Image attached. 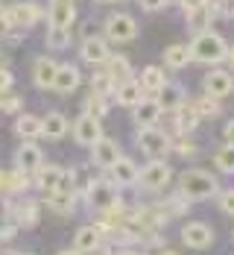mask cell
<instances>
[{
  "instance_id": "39",
  "label": "cell",
  "mask_w": 234,
  "mask_h": 255,
  "mask_svg": "<svg viewBox=\"0 0 234 255\" xmlns=\"http://www.w3.org/2000/svg\"><path fill=\"white\" fill-rule=\"evenodd\" d=\"M173 150L182 155V158H190V155L199 153V144H196L190 135H176V141H173Z\"/></svg>"
},
{
  "instance_id": "25",
  "label": "cell",
  "mask_w": 234,
  "mask_h": 255,
  "mask_svg": "<svg viewBox=\"0 0 234 255\" xmlns=\"http://www.w3.org/2000/svg\"><path fill=\"white\" fill-rule=\"evenodd\" d=\"M56 68H59V62L53 59V56H38L35 62H32V82H35V88H41V91H53V79H56Z\"/></svg>"
},
{
  "instance_id": "35",
  "label": "cell",
  "mask_w": 234,
  "mask_h": 255,
  "mask_svg": "<svg viewBox=\"0 0 234 255\" xmlns=\"http://www.w3.org/2000/svg\"><path fill=\"white\" fill-rule=\"evenodd\" d=\"M214 167L220 170V173H226V176H234V144H223L217 153H214Z\"/></svg>"
},
{
  "instance_id": "37",
  "label": "cell",
  "mask_w": 234,
  "mask_h": 255,
  "mask_svg": "<svg viewBox=\"0 0 234 255\" xmlns=\"http://www.w3.org/2000/svg\"><path fill=\"white\" fill-rule=\"evenodd\" d=\"M161 205H164V211H167L170 217H182V214H187V208H190V200L182 197L179 191H173V194H170Z\"/></svg>"
},
{
  "instance_id": "12",
  "label": "cell",
  "mask_w": 234,
  "mask_h": 255,
  "mask_svg": "<svg viewBox=\"0 0 234 255\" xmlns=\"http://www.w3.org/2000/svg\"><path fill=\"white\" fill-rule=\"evenodd\" d=\"M74 253H100L105 250V235L97 223H88V226H79L74 235V244H71Z\"/></svg>"
},
{
  "instance_id": "30",
  "label": "cell",
  "mask_w": 234,
  "mask_h": 255,
  "mask_svg": "<svg viewBox=\"0 0 234 255\" xmlns=\"http://www.w3.org/2000/svg\"><path fill=\"white\" fill-rule=\"evenodd\" d=\"M15 135H18L21 141H35V138H41V118H35V115H29V112H21V115L15 118Z\"/></svg>"
},
{
  "instance_id": "8",
  "label": "cell",
  "mask_w": 234,
  "mask_h": 255,
  "mask_svg": "<svg viewBox=\"0 0 234 255\" xmlns=\"http://www.w3.org/2000/svg\"><path fill=\"white\" fill-rule=\"evenodd\" d=\"M3 12H6V18H9V24H12V29H15V32H26L29 26H35L41 18H44L41 6H38L35 0H21V3H12V6H6Z\"/></svg>"
},
{
  "instance_id": "17",
  "label": "cell",
  "mask_w": 234,
  "mask_h": 255,
  "mask_svg": "<svg viewBox=\"0 0 234 255\" xmlns=\"http://www.w3.org/2000/svg\"><path fill=\"white\" fill-rule=\"evenodd\" d=\"M41 164H44V153H41V147H38V144L24 141V144L15 150V167H18V170H26V173L32 176Z\"/></svg>"
},
{
  "instance_id": "11",
  "label": "cell",
  "mask_w": 234,
  "mask_h": 255,
  "mask_svg": "<svg viewBox=\"0 0 234 255\" xmlns=\"http://www.w3.org/2000/svg\"><path fill=\"white\" fill-rule=\"evenodd\" d=\"M108 56H111V47H108L105 35H88V38H82V44H79V59L82 62H88L94 68H103L105 62H108Z\"/></svg>"
},
{
  "instance_id": "54",
  "label": "cell",
  "mask_w": 234,
  "mask_h": 255,
  "mask_svg": "<svg viewBox=\"0 0 234 255\" xmlns=\"http://www.w3.org/2000/svg\"><path fill=\"white\" fill-rule=\"evenodd\" d=\"M232 241H234V232H232Z\"/></svg>"
},
{
  "instance_id": "7",
  "label": "cell",
  "mask_w": 234,
  "mask_h": 255,
  "mask_svg": "<svg viewBox=\"0 0 234 255\" xmlns=\"http://www.w3.org/2000/svg\"><path fill=\"white\" fill-rule=\"evenodd\" d=\"M38 211H41V205L35 203V200H29V197H24V194L9 197V203H6V217L18 229H32L38 223V217H41Z\"/></svg>"
},
{
  "instance_id": "40",
  "label": "cell",
  "mask_w": 234,
  "mask_h": 255,
  "mask_svg": "<svg viewBox=\"0 0 234 255\" xmlns=\"http://www.w3.org/2000/svg\"><path fill=\"white\" fill-rule=\"evenodd\" d=\"M217 205H220L223 214L234 217V185L232 188H220V191H217Z\"/></svg>"
},
{
  "instance_id": "15",
  "label": "cell",
  "mask_w": 234,
  "mask_h": 255,
  "mask_svg": "<svg viewBox=\"0 0 234 255\" xmlns=\"http://www.w3.org/2000/svg\"><path fill=\"white\" fill-rule=\"evenodd\" d=\"M105 173H108V179H111L117 188H135L141 167H138V161H132L129 155H120V158L114 161V167H108Z\"/></svg>"
},
{
  "instance_id": "13",
  "label": "cell",
  "mask_w": 234,
  "mask_h": 255,
  "mask_svg": "<svg viewBox=\"0 0 234 255\" xmlns=\"http://www.w3.org/2000/svg\"><path fill=\"white\" fill-rule=\"evenodd\" d=\"M202 91L211 94V97H217V100L229 97V94L234 91L232 71H226V68H217V65H214V71H208V74L202 77Z\"/></svg>"
},
{
  "instance_id": "14",
  "label": "cell",
  "mask_w": 234,
  "mask_h": 255,
  "mask_svg": "<svg viewBox=\"0 0 234 255\" xmlns=\"http://www.w3.org/2000/svg\"><path fill=\"white\" fill-rule=\"evenodd\" d=\"M123 155V150H120V144L114 141V138H100L94 147H91V161H94V167H100V170H108V167H114V161Z\"/></svg>"
},
{
  "instance_id": "33",
  "label": "cell",
  "mask_w": 234,
  "mask_h": 255,
  "mask_svg": "<svg viewBox=\"0 0 234 255\" xmlns=\"http://www.w3.org/2000/svg\"><path fill=\"white\" fill-rule=\"evenodd\" d=\"M193 106V112L202 118V121H211V118H217L220 112H223V106L217 97H211V94H202V97H193V100H187Z\"/></svg>"
},
{
  "instance_id": "20",
  "label": "cell",
  "mask_w": 234,
  "mask_h": 255,
  "mask_svg": "<svg viewBox=\"0 0 234 255\" xmlns=\"http://www.w3.org/2000/svg\"><path fill=\"white\" fill-rule=\"evenodd\" d=\"M214 18H220V12H217V3L211 0V3L199 6V9L184 12V26H187L190 32H202V29H211Z\"/></svg>"
},
{
  "instance_id": "26",
  "label": "cell",
  "mask_w": 234,
  "mask_h": 255,
  "mask_svg": "<svg viewBox=\"0 0 234 255\" xmlns=\"http://www.w3.org/2000/svg\"><path fill=\"white\" fill-rule=\"evenodd\" d=\"M173 115V132L176 135H193L196 132V127L202 124V118L193 112V106L190 103H182L176 112H170Z\"/></svg>"
},
{
  "instance_id": "6",
  "label": "cell",
  "mask_w": 234,
  "mask_h": 255,
  "mask_svg": "<svg viewBox=\"0 0 234 255\" xmlns=\"http://www.w3.org/2000/svg\"><path fill=\"white\" fill-rule=\"evenodd\" d=\"M103 35L108 38V44H129L138 38V21L129 12H111L103 21Z\"/></svg>"
},
{
  "instance_id": "48",
  "label": "cell",
  "mask_w": 234,
  "mask_h": 255,
  "mask_svg": "<svg viewBox=\"0 0 234 255\" xmlns=\"http://www.w3.org/2000/svg\"><path fill=\"white\" fill-rule=\"evenodd\" d=\"M211 0H184L182 3V12H190V9H199V6H205Z\"/></svg>"
},
{
  "instance_id": "16",
  "label": "cell",
  "mask_w": 234,
  "mask_h": 255,
  "mask_svg": "<svg viewBox=\"0 0 234 255\" xmlns=\"http://www.w3.org/2000/svg\"><path fill=\"white\" fill-rule=\"evenodd\" d=\"M161 103L156 97H144L141 103H135L132 106V121H135V127H156L158 121H161Z\"/></svg>"
},
{
  "instance_id": "46",
  "label": "cell",
  "mask_w": 234,
  "mask_h": 255,
  "mask_svg": "<svg viewBox=\"0 0 234 255\" xmlns=\"http://www.w3.org/2000/svg\"><path fill=\"white\" fill-rule=\"evenodd\" d=\"M18 232L15 223H6V226H0V244H6V241H12V235Z\"/></svg>"
},
{
  "instance_id": "10",
  "label": "cell",
  "mask_w": 234,
  "mask_h": 255,
  "mask_svg": "<svg viewBox=\"0 0 234 255\" xmlns=\"http://www.w3.org/2000/svg\"><path fill=\"white\" fill-rule=\"evenodd\" d=\"M182 244L187 250H211L214 247V229L202 220H190L182 226Z\"/></svg>"
},
{
  "instance_id": "51",
  "label": "cell",
  "mask_w": 234,
  "mask_h": 255,
  "mask_svg": "<svg viewBox=\"0 0 234 255\" xmlns=\"http://www.w3.org/2000/svg\"><path fill=\"white\" fill-rule=\"evenodd\" d=\"M94 3H100V6H105V3H126V0H94Z\"/></svg>"
},
{
  "instance_id": "18",
  "label": "cell",
  "mask_w": 234,
  "mask_h": 255,
  "mask_svg": "<svg viewBox=\"0 0 234 255\" xmlns=\"http://www.w3.org/2000/svg\"><path fill=\"white\" fill-rule=\"evenodd\" d=\"M44 197V205L50 208L53 214H59V217H68V214H74V208H77V200H79V191H50V194H41Z\"/></svg>"
},
{
  "instance_id": "50",
  "label": "cell",
  "mask_w": 234,
  "mask_h": 255,
  "mask_svg": "<svg viewBox=\"0 0 234 255\" xmlns=\"http://www.w3.org/2000/svg\"><path fill=\"white\" fill-rule=\"evenodd\" d=\"M226 62L234 68V44H229V56H226Z\"/></svg>"
},
{
  "instance_id": "21",
  "label": "cell",
  "mask_w": 234,
  "mask_h": 255,
  "mask_svg": "<svg viewBox=\"0 0 234 255\" xmlns=\"http://www.w3.org/2000/svg\"><path fill=\"white\" fill-rule=\"evenodd\" d=\"M156 100L161 103V112H164V115H170V112H176L182 103H187V91H184L182 82L167 79V82H164V88L156 94Z\"/></svg>"
},
{
  "instance_id": "49",
  "label": "cell",
  "mask_w": 234,
  "mask_h": 255,
  "mask_svg": "<svg viewBox=\"0 0 234 255\" xmlns=\"http://www.w3.org/2000/svg\"><path fill=\"white\" fill-rule=\"evenodd\" d=\"M85 29H82V38H88V35H97V24H94V21H85Z\"/></svg>"
},
{
  "instance_id": "41",
  "label": "cell",
  "mask_w": 234,
  "mask_h": 255,
  "mask_svg": "<svg viewBox=\"0 0 234 255\" xmlns=\"http://www.w3.org/2000/svg\"><path fill=\"white\" fill-rule=\"evenodd\" d=\"M59 191H79V188H77V167H62Z\"/></svg>"
},
{
  "instance_id": "3",
  "label": "cell",
  "mask_w": 234,
  "mask_h": 255,
  "mask_svg": "<svg viewBox=\"0 0 234 255\" xmlns=\"http://www.w3.org/2000/svg\"><path fill=\"white\" fill-rule=\"evenodd\" d=\"M135 144H138V150L147 155V158H164V155L173 150V135L164 132L158 124L156 127H138Z\"/></svg>"
},
{
  "instance_id": "45",
  "label": "cell",
  "mask_w": 234,
  "mask_h": 255,
  "mask_svg": "<svg viewBox=\"0 0 234 255\" xmlns=\"http://www.w3.org/2000/svg\"><path fill=\"white\" fill-rule=\"evenodd\" d=\"M12 85H15V77L9 74V68H0V94H6Z\"/></svg>"
},
{
  "instance_id": "44",
  "label": "cell",
  "mask_w": 234,
  "mask_h": 255,
  "mask_svg": "<svg viewBox=\"0 0 234 255\" xmlns=\"http://www.w3.org/2000/svg\"><path fill=\"white\" fill-rule=\"evenodd\" d=\"M220 18H234V0H214Z\"/></svg>"
},
{
  "instance_id": "29",
  "label": "cell",
  "mask_w": 234,
  "mask_h": 255,
  "mask_svg": "<svg viewBox=\"0 0 234 255\" xmlns=\"http://www.w3.org/2000/svg\"><path fill=\"white\" fill-rule=\"evenodd\" d=\"M138 82H141V88H144L147 97H156L158 91L164 88V82H167V74H164V68H158V65H147V68L141 71Z\"/></svg>"
},
{
  "instance_id": "1",
  "label": "cell",
  "mask_w": 234,
  "mask_h": 255,
  "mask_svg": "<svg viewBox=\"0 0 234 255\" xmlns=\"http://www.w3.org/2000/svg\"><path fill=\"white\" fill-rule=\"evenodd\" d=\"M220 188H223V185H220L217 173H211V170H199V167H190V170L179 173V179H176V191H179L182 197H187L190 203L214 200Z\"/></svg>"
},
{
  "instance_id": "28",
  "label": "cell",
  "mask_w": 234,
  "mask_h": 255,
  "mask_svg": "<svg viewBox=\"0 0 234 255\" xmlns=\"http://www.w3.org/2000/svg\"><path fill=\"white\" fill-rule=\"evenodd\" d=\"M59 179H62V167L59 164H41L35 173H32V185L41 191V194H50L59 188Z\"/></svg>"
},
{
  "instance_id": "22",
  "label": "cell",
  "mask_w": 234,
  "mask_h": 255,
  "mask_svg": "<svg viewBox=\"0 0 234 255\" xmlns=\"http://www.w3.org/2000/svg\"><path fill=\"white\" fill-rule=\"evenodd\" d=\"M144 97L147 94H144L138 77H129V79H123V82H117L114 85V94H111V100H117V106H123V109H132L135 103H141Z\"/></svg>"
},
{
  "instance_id": "36",
  "label": "cell",
  "mask_w": 234,
  "mask_h": 255,
  "mask_svg": "<svg viewBox=\"0 0 234 255\" xmlns=\"http://www.w3.org/2000/svg\"><path fill=\"white\" fill-rule=\"evenodd\" d=\"M71 47V29L68 26H47V50H68Z\"/></svg>"
},
{
  "instance_id": "55",
  "label": "cell",
  "mask_w": 234,
  "mask_h": 255,
  "mask_svg": "<svg viewBox=\"0 0 234 255\" xmlns=\"http://www.w3.org/2000/svg\"><path fill=\"white\" fill-rule=\"evenodd\" d=\"M0 12H3V6H0Z\"/></svg>"
},
{
  "instance_id": "5",
  "label": "cell",
  "mask_w": 234,
  "mask_h": 255,
  "mask_svg": "<svg viewBox=\"0 0 234 255\" xmlns=\"http://www.w3.org/2000/svg\"><path fill=\"white\" fill-rule=\"evenodd\" d=\"M79 197L85 200V205L91 208V211H103V208H108V205L114 203L117 197H120V188L111 182V179H88L85 182V188L79 191Z\"/></svg>"
},
{
  "instance_id": "47",
  "label": "cell",
  "mask_w": 234,
  "mask_h": 255,
  "mask_svg": "<svg viewBox=\"0 0 234 255\" xmlns=\"http://www.w3.org/2000/svg\"><path fill=\"white\" fill-rule=\"evenodd\" d=\"M223 138H226L229 144H234V118L232 121H226V127H223Z\"/></svg>"
},
{
  "instance_id": "32",
  "label": "cell",
  "mask_w": 234,
  "mask_h": 255,
  "mask_svg": "<svg viewBox=\"0 0 234 255\" xmlns=\"http://www.w3.org/2000/svg\"><path fill=\"white\" fill-rule=\"evenodd\" d=\"M103 68L111 74V79H114V82H123V79L132 77V62L123 56V53H117V56L111 53V56H108V62H105Z\"/></svg>"
},
{
  "instance_id": "24",
  "label": "cell",
  "mask_w": 234,
  "mask_h": 255,
  "mask_svg": "<svg viewBox=\"0 0 234 255\" xmlns=\"http://www.w3.org/2000/svg\"><path fill=\"white\" fill-rule=\"evenodd\" d=\"M32 185V179L26 170H0V194L3 197H18V194H24L26 188Z\"/></svg>"
},
{
  "instance_id": "23",
  "label": "cell",
  "mask_w": 234,
  "mask_h": 255,
  "mask_svg": "<svg viewBox=\"0 0 234 255\" xmlns=\"http://www.w3.org/2000/svg\"><path fill=\"white\" fill-rule=\"evenodd\" d=\"M77 21V3L74 0H50V9H47V24L50 26H74Z\"/></svg>"
},
{
  "instance_id": "9",
  "label": "cell",
  "mask_w": 234,
  "mask_h": 255,
  "mask_svg": "<svg viewBox=\"0 0 234 255\" xmlns=\"http://www.w3.org/2000/svg\"><path fill=\"white\" fill-rule=\"evenodd\" d=\"M71 135H74V141H77L79 147L91 150V147L103 138V121L94 118V115H85V112H82L77 121H74V127H71Z\"/></svg>"
},
{
  "instance_id": "19",
  "label": "cell",
  "mask_w": 234,
  "mask_h": 255,
  "mask_svg": "<svg viewBox=\"0 0 234 255\" xmlns=\"http://www.w3.org/2000/svg\"><path fill=\"white\" fill-rule=\"evenodd\" d=\"M79 85H82V74H79L77 65L65 62L56 68V79H53V91L56 94H74Z\"/></svg>"
},
{
  "instance_id": "4",
  "label": "cell",
  "mask_w": 234,
  "mask_h": 255,
  "mask_svg": "<svg viewBox=\"0 0 234 255\" xmlns=\"http://www.w3.org/2000/svg\"><path fill=\"white\" fill-rule=\"evenodd\" d=\"M170 182H173V167L164 158H150L138 173V188L144 194H164Z\"/></svg>"
},
{
  "instance_id": "52",
  "label": "cell",
  "mask_w": 234,
  "mask_h": 255,
  "mask_svg": "<svg viewBox=\"0 0 234 255\" xmlns=\"http://www.w3.org/2000/svg\"><path fill=\"white\" fill-rule=\"evenodd\" d=\"M0 68H9V59H6L3 53H0Z\"/></svg>"
},
{
  "instance_id": "38",
  "label": "cell",
  "mask_w": 234,
  "mask_h": 255,
  "mask_svg": "<svg viewBox=\"0 0 234 255\" xmlns=\"http://www.w3.org/2000/svg\"><path fill=\"white\" fill-rule=\"evenodd\" d=\"M114 85H117V82L111 79V74H108L105 68H103V71H97V74L91 77V91H97V94L111 97V94H114Z\"/></svg>"
},
{
  "instance_id": "31",
  "label": "cell",
  "mask_w": 234,
  "mask_h": 255,
  "mask_svg": "<svg viewBox=\"0 0 234 255\" xmlns=\"http://www.w3.org/2000/svg\"><path fill=\"white\" fill-rule=\"evenodd\" d=\"M190 62L193 59H190V47L187 44H170L164 50V68H170V71H184Z\"/></svg>"
},
{
  "instance_id": "34",
  "label": "cell",
  "mask_w": 234,
  "mask_h": 255,
  "mask_svg": "<svg viewBox=\"0 0 234 255\" xmlns=\"http://www.w3.org/2000/svg\"><path fill=\"white\" fill-rule=\"evenodd\" d=\"M108 109H111L108 97H105V94H97V91H91V94L82 100V112H85V115H94V118H100V121L108 115Z\"/></svg>"
},
{
  "instance_id": "43",
  "label": "cell",
  "mask_w": 234,
  "mask_h": 255,
  "mask_svg": "<svg viewBox=\"0 0 234 255\" xmlns=\"http://www.w3.org/2000/svg\"><path fill=\"white\" fill-rule=\"evenodd\" d=\"M138 6H141L144 12H161V9H167L170 3H167V0H138Z\"/></svg>"
},
{
  "instance_id": "53",
  "label": "cell",
  "mask_w": 234,
  "mask_h": 255,
  "mask_svg": "<svg viewBox=\"0 0 234 255\" xmlns=\"http://www.w3.org/2000/svg\"><path fill=\"white\" fill-rule=\"evenodd\" d=\"M167 3H170V6H179V9H182V3H184V0H167Z\"/></svg>"
},
{
  "instance_id": "2",
  "label": "cell",
  "mask_w": 234,
  "mask_h": 255,
  "mask_svg": "<svg viewBox=\"0 0 234 255\" xmlns=\"http://www.w3.org/2000/svg\"><path fill=\"white\" fill-rule=\"evenodd\" d=\"M190 47V59L199 62V65H223L226 56H229V41L220 35V32H193V41L187 44Z\"/></svg>"
},
{
  "instance_id": "42",
  "label": "cell",
  "mask_w": 234,
  "mask_h": 255,
  "mask_svg": "<svg viewBox=\"0 0 234 255\" xmlns=\"http://www.w3.org/2000/svg\"><path fill=\"white\" fill-rule=\"evenodd\" d=\"M0 109H3L6 115H18V109H21V97H6V94H0Z\"/></svg>"
},
{
  "instance_id": "27",
  "label": "cell",
  "mask_w": 234,
  "mask_h": 255,
  "mask_svg": "<svg viewBox=\"0 0 234 255\" xmlns=\"http://www.w3.org/2000/svg\"><path fill=\"white\" fill-rule=\"evenodd\" d=\"M71 129V121L62 112H47V118H41V138L47 141H62Z\"/></svg>"
}]
</instances>
